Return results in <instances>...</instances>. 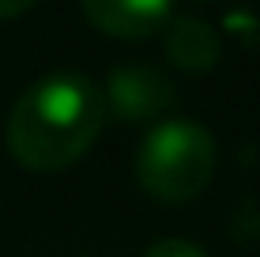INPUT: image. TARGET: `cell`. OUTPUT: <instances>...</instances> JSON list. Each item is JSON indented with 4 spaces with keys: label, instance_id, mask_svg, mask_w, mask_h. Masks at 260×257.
Returning <instances> with one entry per match:
<instances>
[{
    "label": "cell",
    "instance_id": "2",
    "mask_svg": "<svg viewBox=\"0 0 260 257\" xmlns=\"http://www.w3.org/2000/svg\"><path fill=\"white\" fill-rule=\"evenodd\" d=\"M136 182L158 205H189L211 185L215 136L196 121H162L143 136L136 152Z\"/></svg>",
    "mask_w": 260,
    "mask_h": 257
},
{
    "label": "cell",
    "instance_id": "1",
    "mask_svg": "<svg viewBox=\"0 0 260 257\" xmlns=\"http://www.w3.org/2000/svg\"><path fill=\"white\" fill-rule=\"evenodd\" d=\"M102 87L76 72L34 79L15 99L4 125L8 152L34 174H57L79 163L106 125Z\"/></svg>",
    "mask_w": 260,
    "mask_h": 257
},
{
    "label": "cell",
    "instance_id": "3",
    "mask_svg": "<svg viewBox=\"0 0 260 257\" xmlns=\"http://www.w3.org/2000/svg\"><path fill=\"white\" fill-rule=\"evenodd\" d=\"M106 113H113L124 125L158 121L177 106V87L151 65H117L106 76Z\"/></svg>",
    "mask_w": 260,
    "mask_h": 257
},
{
    "label": "cell",
    "instance_id": "5",
    "mask_svg": "<svg viewBox=\"0 0 260 257\" xmlns=\"http://www.w3.org/2000/svg\"><path fill=\"white\" fill-rule=\"evenodd\" d=\"M162 49L166 61L181 72H211L222 57V38L211 23L196 19V15H174L162 26Z\"/></svg>",
    "mask_w": 260,
    "mask_h": 257
},
{
    "label": "cell",
    "instance_id": "4",
    "mask_svg": "<svg viewBox=\"0 0 260 257\" xmlns=\"http://www.w3.org/2000/svg\"><path fill=\"white\" fill-rule=\"evenodd\" d=\"M79 8L94 31L121 42L162 34V26L174 19V0H79Z\"/></svg>",
    "mask_w": 260,
    "mask_h": 257
},
{
    "label": "cell",
    "instance_id": "6",
    "mask_svg": "<svg viewBox=\"0 0 260 257\" xmlns=\"http://www.w3.org/2000/svg\"><path fill=\"white\" fill-rule=\"evenodd\" d=\"M143 257H208V253L196 242H189V238H158V242L147 246Z\"/></svg>",
    "mask_w": 260,
    "mask_h": 257
},
{
    "label": "cell",
    "instance_id": "7",
    "mask_svg": "<svg viewBox=\"0 0 260 257\" xmlns=\"http://www.w3.org/2000/svg\"><path fill=\"white\" fill-rule=\"evenodd\" d=\"M34 4H38V0H0V23L15 19V15H23V12H30Z\"/></svg>",
    "mask_w": 260,
    "mask_h": 257
}]
</instances>
